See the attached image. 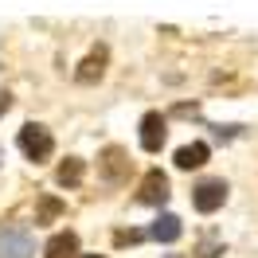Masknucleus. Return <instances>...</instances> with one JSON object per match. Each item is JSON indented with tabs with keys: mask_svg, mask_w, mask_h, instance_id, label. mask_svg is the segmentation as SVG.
Here are the masks:
<instances>
[{
	"mask_svg": "<svg viewBox=\"0 0 258 258\" xmlns=\"http://www.w3.org/2000/svg\"><path fill=\"white\" fill-rule=\"evenodd\" d=\"M16 145H20V153H24L28 161L43 164V161H51V153H55V137H51V129H47V125H39V121H28V125L20 129Z\"/></svg>",
	"mask_w": 258,
	"mask_h": 258,
	"instance_id": "obj_1",
	"label": "nucleus"
},
{
	"mask_svg": "<svg viewBox=\"0 0 258 258\" xmlns=\"http://www.w3.org/2000/svg\"><path fill=\"white\" fill-rule=\"evenodd\" d=\"M35 239L24 223H4L0 227V258H32Z\"/></svg>",
	"mask_w": 258,
	"mask_h": 258,
	"instance_id": "obj_2",
	"label": "nucleus"
},
{
	"mask_svg": "<svg viewBox=\"0 0 258 258\" xmlns=\"http://www.w3.org/2000/svg\"><path fill=\"white\" fill-rule=\"evenodd\" d=\"M227 192H231V188H227V180H200V184H196L192 188V208L200 211V215H211V211H219L227 204Z\"/></svg>",
	"mask_w": 258,
	"mask_h": 258,
	"instance_id": "obj_3",
	"label": "nucleus"
},
{
	"mask_svg": "<svg viewBox=\"0 0 258 258\" xmlns=\"http://www.w3.org/2000/svg\"><path fill=\"white\" fill-rule=\"evenodd\" d=\"M164 137H168V121H164V113L149 110L145 117H141V149H145V153H161Z\"/></svg>",
	"mask_w": 258,
	"mask_h": 258,
	"instance_id": "obj_4",
	"label": "nucleus"
},
{
	"mask_svg": "<svg viewBox=\"0 0 258 258\" xmlns=\"http://www.w3.org/2000/svg\"><path fill=\"white\" fill-rule=\"evenodd\" d=\"M98 172H102V180H106V184H121V180H125V172H129V157H125V149H117V145L102 149Z\"/></svg>",
	"mask_w": 258,
	"mask_h": 258,
	"instance_id": "obj_5",
	"label": "nucleus"
},
{
	"mask_svg": "<svg viewBox=\"0 0 258 258\" xmlns=\"http://www.w3.org/2000/svg\"><path fill=\"white\" fill-rule=\"evenodd\" d=\"M137 200H141V204H149V208H161L164 200H168V176H164L161 168H149V172H145Z\"/></svg>",
	"mask_w": 258,
	"mask_h": 258,
	"instance_id": "obj_6",
	"label": "nucleus"
},
{
	"mask_svg": "<svg viewBox=\"0 0 258 258\" xmlns=\"http://www.w3.org/2000/svg\"><path fill=\"white\" fill-rule=\"evenodd\" d=\"M106 75V47H94L86 59L79 63V71H75V79L82 82V86H90V82H98Z\"/></svg>",
	"mask_w": 258,
	"mask_h": 258,
	"instance_id": "obj_7",
	"label": "nucleus"
},
{
	"mask_svg": "<svg viewBox=\"0 0 258 258\" xmlns=\"http://www.w3.org/2000/svg\"><path fill=\"white\" fill-rule=\"evenodd\" d=\"M149 235H153L157 242H176L180 235H184V223H180V215L164 211V215H157V223L149 227Z\"/></svg>",
	"mask_w": 258,
	"mask_h": 258,
	"instance_id": "obj_8",
	"label": "nucleus"
},
{
	"mask_svg": "<svg viewBox=\"0 0 258 258\" xmlns=\"http://www.w3.org/2000/svg\"><path fill=\"white\" fill-rule=\"evenodd\" d=\"M208 157H211V149L204 145V141L180 145V149H176V168H184V172H188V168H200V164L208 161Z\"/></svg>",
	"mask_w": 258,
	"mask_h": 258,
	"instance_id": "obj_9",
	"label": "nucleus"
},
{
	"mask_svg": "<svg viewBox=\"0 0 258 258\" xmlns=\"http://www.w3.org/2000/svg\"><path fill=\"white\" fill-rule=\"evenodd\" d=\"M43 254H47V258H75V254H79V235H75V231H59V235L47 242Z\"/></svg>",
	"mask_w": 258,
	"mask_h": 258,
	"instance_id": "obj_10",
	"label": "nucleus"
},
{
	"mask_svg": "<svg viewBox=\"0 0 258 258\" xmlns=\"http://www.w3.org/2000/svg\"><path fill=\"white\" fill-rule=\"evenodd\" d=\"M82 176H86V161H79V157H67V161L59 164V172H55V180H59L63 188H79Z\"/></svg>",
	"mask_w": 258,
	"mask_h": 258,
	"instance_id": "obj_11",
	"label": "nucleus"
},
{
	"mask_svg": "<svg viewBox=\"0 0 258 258\" xmlns=\"http://www.w3.org/2000/svg\"><path fill=\"white\" fill-rule=\"evenodd\" d=\"M59 211H63V204H59L55 196H43V200H39V215H35V223H51Z\"/></svg>",
	"mask_w": 258,
	"mask_h": 258,
	"instance_id": "obj_12",
	"label": "nucleus"
},
{
	"mask_svg": "<svg viewBox=\"0 0 258 258\" xmlns=\"http://www.w3.org/2000/svg\"><path fill=\"white\" fill-rule=\"evenodd\" d=\"M145 239V231H117V246L121 242H141Z\"/></svg>",
	"mask_w": 258,
	"mask_h": 258,
	"instance_id": "obj_13",
	"label": "nucleus"
},
{
	"mask_svg": "<svg viewBox=\"0 0 258 258\" xmlns=\"http://www.w3.org/2000/svg\"><path fill=\"white\" fill-rule=\"evenodd\" d=\"M8 110H12V94H8V90H0V117H4Z\"/></svg>",
	"mask_w": 258,
	"mask_h": 258,
	"instance_id": "obj_14",
	"label": "nucleus"
},
{
	"mask_svg": "<svg viewBox=\"0 0 258 258\" xmlns=\"http://www.w3.org/2000/svg\"><path fill=\"white\" fill-rule=\"evenodd\" d=\"M86 258H106V254H86Z\"/></svg>",
	"mask_w": 258,
	"mask_h": 258,
	"instance_id": "obj_15",
	"label": "nucleus"
},
{
	"mask_svg": "<svg viewBox=\"0 0 258 258\" xmlns=\"http://www.w3.org/2000/svg\"><path fill=\"white\" fill-rule=\"evenodd\" d=\"M164 258H180V254H164Z\"/></svg>",
	"mask_w": 258,
	"mask_h": 258,
	"instance_id": "obj_16",
	"label": "nucleus"
},
{
	"mask_svg": "<svg viewBox=\"0 0 258 258\" xmlns=\"http://www.w3.org/2000/svg\"><path fill=\"white\" fill-rule=\"evenodd\" d=\"M0 161H4V149H0Z\"/></svg>",
	"mask_w": 258,
	"mask_h": 258,
	"instance_id": "obj_17",
	"label": "nucleus"
}]
</instances>
